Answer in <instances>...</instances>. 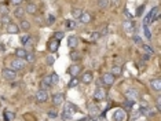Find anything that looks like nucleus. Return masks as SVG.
Segmentation results:
<instances>
[{"label": "nucleus", "instance_id": "nucleus-12", "mask_svg": "<svg viewBox=\"0 0 161 121\" xmlns=\"http://www.w3.org/2000/svg\"><path fill=\"white\" fill-rule=\"evenodd\" d=\"M63 103V94L58 92V94H54L53 95V105L59 106Z\"/></svg>", "mask_w": 161, "mask_h": 121}, {"label": "nucleus", "instance_id": "nucleus-39", "mask_svg": "<svg viewBox=\"0 0 161 121\" xmlns=\"http://www.w3.org/2000/svg\"><path fill=\"white\" fill-rule=\"evenodd\" d=\"M63 36H65V33L63 32H55L54 33V39H55V40H61V39H63Z\"/></svg>", "mask_w": 161, "mask_h": 121}, {"label": "nucleus", "instance_id": "nucleus-22", "mask_svg": "<svg viewBox=\"0 0 161 121\" xmlns=\"http://www.w3.org/2000/svg\"><path fill=\"white\" fill-rule=\"evenodd\" d=\"M25 15V8L21 7V6H17L15 10H14V17L15 18H22Z\"/></svg>", "mask_w": 161, "mask_h": 121}, {"label": "nucleus", "instance_id": "nucleus-11", "mask_svg": "<svg viewBox=\"0 0 161 121\" xmlns=\"http://www.w3.org/2000/svg\"><path fill=\"white\" fill-rule=\"evenodd\" d=\"M125 97H127V99H130V101H136L138 99V91L134 88L131 89H127V92H125Z\"/></svg>", "mask_w": 161, "mask_h": 121}, {"label": "nucleus", "instance_id": "nucleus-7", "mask_svg": "<svg viewBox=\"0 0 161 121\" xmlns=\"http://www.w3.org/2000/svg\"><path fill=\"white\" fill-rule=\"evenodd\" d=\"M81 83H84V84H91L92 81H94V74L91 72H84L81 74V79H80Z\"/></svg>", "mask_w": 161, "mask_h": 121}, {"label": "nucleus", "instance_id": "nucleus-8", "mask_svg": "<svg viewBox=\"0 0 161 121\" xmlns=\"http://www.w3.org/2000/svg\"><path fill=\"white\" fill-rule=\"evenodd\" d=\"M147 17H149V19H150V22H154V21H157L158 18H160V8L158 7H154L149 14H147Z\"/></svg>", "mask_w": 161, "mask_h": 121}, {"label": "nucleus", "instance_id": "nucleus-38", "mask_svg": "<svg viewBox=\"0 0 161 121\" xmlns=\"http://www.w3.org/2000/svg\"><path fill=\"white\" fill-rule=\"evenodd\" d=\"M54 62H55V57H54V55H48V57L46 58V63L48 65V66L54 65Z\"/></svg>", "mask_w": 161, "mask_h": 121}, {"label": "nucleus", "instance_id": "nucleus-9", "mask_svg": "<svg viewBox=\"0 0 161 121\" xmlns=\"http://www.w3.org/2000/svg\"><path fill=\"white\" fill-rule=\"evenodd\" d=\"M125 120V113L121 109H117L113 113V121H124Z\"/></svg>", "mask_w": 161, "mask_h": 121}, {"label": "nucleus", "instance_id": "nucleus-4", "mask_svg": "<svg viewBox=\"0 0 161 121\" xmlns=\"http://www.w3.org/2000/svg\"><path fill=\"white\" fill-rule=\"evenodd\" d=\"M47 99H48V92H47V89L40 88L37 92H36V101H37L39 103H44Z\"/></svg>", "mask_w": 161, "mask_h": 121}, {"label": "nucleus", "instance_id": "nucleus-34", "mask_svg": "<svg viewBox=\"0 0 161 121\" xmlns=\"http://www.w3.org/2000/svg\"><path fill=\"white\" fill-rule=\"evenodd\" d=\"M35 59H36V55L33 52H28L25 57V61H28V62H35Z\"/></svg>", "mask_w": 161, "mask_h": 121}, {"label": "nucleus", "instance_id": "nucleus-33", "mask_svg": "<svg viewBox=\"0 0 161 121\" xmlns=\"http://www.w3.org/2000/svg\"><path fill=\"white\" fill-rule=\"evenodd\" d=\"M79 83H80V81H79V79H77V77H73V79L69 81L68 87H69V88H75V87H77V85H79Z\"/></svg>", "mask_w": 161, "mask_h": 121}, {"label": "nucleus", "instance_id": "nucleus-27", "mask_svg": "<svg viewBox=\"0 0 161 121\" xmlns=\"http://www.w3.org/2000/svg\"><path fill=\"white\" fill-rule=\"evenodd\" d=\"M110 73H112L114 77H118V76H121V67H120V66H113Z\"/></svg>", "mask_w": 161, "mask_h": 121}, {"label": "nucleus", "instance_id": "nucleus-18", "mask_svg": "<svg viewBox=\"0 0 161 121\" xmlns=\"http://www.w3.org/2000/svg\"><path fill=\"white\" fill-rule=\"evenodd\" d=\"M77 110H79L77 106H75L73 103H66L65 107H63V112H68V113H70V114H75Z\"/></svg>", "mask_w": 161, "mask_h": 121}, {"label": "nucleus", "instance_id": "nucleus-50", "mask_svg": "<svg viewBox=\"0 0 161 121\" xmlns=\"http://www.w3.org/2000/svg\"><path fill=\"white\" fill-rule=\"evenodd\" d=\"M124 14H125V17H127L128 19H131V18H132V15H131L130 13H128V10H125V11H124Z\"/></svg>", "mask_w": 161, "mask_h": 121}, {"label": "nucleus", "instance_id": "nucleus-5", "mask_svg": "<svg viewBox=\"0 0 161 121\" xmlns=\"http://www.w3.org/2000/svg\"><path fill=\"white\" fill-rule=\"evenodd\" d=\"M114 80H116V77L110 72L105 73V74H102V79H100L102 84H105V85H112V84L114 83Z\"/></svg>", "mask_w": 161, "mask_h": 121}, {"label": "nucleus", "instance_id": "nucleus-49", "mask_svg": "<svg viewBox=\"0 0 161 121\" xmlns=\"http://www.w3.org/2000/svg\"><path fill=\"white\" fill-rule=\"evenodd\" d=\"M11 3H13L14 6H21V3H22V0H11Z\"/></svg>", "mask_w": 161, "mask_h": 121}, {"label": "nucleus", "instance_id": "nucleus-15", "mask_svg": "<svg viewBox=\"0 0 161 121\" xmlns=\"http://www.w3.org/2000/svg\"><path fill=\"white\" fill-rule=\"evenodd\" d=\"M51 85H53V81H51V76H44V77H43V80H41V87H43V89L50 88Z\"/></svg>", "mask_w": 161, "mask_h": 121}, {"label": "nucleus", "instance_id": "nucleus-31", "mask_svg": "<svg viewBox=\"0 0 161 121\" xmlns=\"http://www.w3.org/2000/svg\"><path fill=\"white\" fill-rule=\"evenodd\" d=\"M19 29H22V30H25V32H28V30L31 29V24H29L28 21H22L21 25H19Z\"/></svg>", "mask_w": 161, "mask_h": 121}, {"label": "nucleus", "instance_id": "nucleus-16", "mask_svg": "<svg viewBox=\"0 0 161 121\" xmlns=\"http://www.w3.org/2000/svg\"><path fill=\"white\" fill-rule=\"evenodd\" d=\"M150 87H152V89L157 91V92H160V89H161V80H160V79H154V80H152V81H150Z\"/></svg>", "mask_w": 161, "mask_h": 121}, {"label": "nucleus", "instance_id": "nucleus-43", "mask_svg": "<svg viewBox=\"0 0 161 121\" xmlns=\"http://www.w3.org/2000/svg\"><path fill=\"white\" fill-rule=\"evenodd\" d=\"M47 21H48V25H53L54 22H55V17H54L53 14H48V15H47Z\"/></svg>", "mask_w": 161, "mask_h": 121}, {"label": "nucleus", "instance_id": "nucleus-48", "mask_svg": "<svg viewBox=\"0 0 161 121\" xmlns=\"http://www.w3.org/2000/svg\"><path fill=\"white\" fill-rule=\"evenodd\" d=\"M134 41H135L136 44H142V39H140L139 36H134Z\"/></svg>", "mask_w": 161, "mask_h": 121}, {"label": "nucleus", "instance_id": "nucleus-3", "mask_svg": "<svg viewBox=\"0 0 161 121\" xmlns=\"http://www.w3.org/2000/svg\"><path fill=\"white\" fill-rule=\"evenodd\" d=\"M23 67H25V61L21 59V58H15V59H13L11 61V69H14V70H22Z\"/></svg>", "mask_w": 161, "mask_h": 121}, {"label": "nucleus", "instance_id": "nucleus-10", "mask_svg": "<svg viewBox=\"0 0 161 121\" xmlns=\"http://www.w3.org/2000/svg\"><path fill=\"white\" fill-rule=\"evenodd\" d=\"M6 30H7L10 34H17V33L19 32V26L14 22H10V24L6 26Z\"/></svg>", "mask_w": 161, "mask_h": 121}, {"label": "nucleus", "instance_id": "nucleus-14", "mask_svg": "<svg viewBox=\"0 0 161 121\" xmlns=\"http://www.w3.org/2000/svg\"><path fill=\"white\" fill-rule=\"evenodd\" d=\"M36 11H37V6L35 4V3H31V1H28V4H26V7H25V13H29V14H36Z\"/></svg>", "mask_w": 161, "mask_h": 121}, {"label": "nucleus", "instance_id": "nucleus-21", "mask_svg": "<svg viewBox=\"0 0 161 121\" xmlns=\"http://www.w3.org/2000/svg\"><path fill=\"white\" fill-rule=\"evenodd\" d=\"M77 44H79V37H76V36H70L69 39H68V46H69L70 48H76Z\"/></svg>", "mask_w": 161, "mask_h": 121}, {"label": "nucleus", "instance_id": "nucleus-52", "mask_svg": "<svg viewBox=\"0 0 161 121\" xmlns=\"http://www.w3.org/2000/svg\"><path fill=\"white\" fill-rule=\"evenodd\" d=\"M26 1H31V0H26Z\"/></svg>", "mask_w": 161, "mask_h": 121}, {"label": "nucleus", "instance_id": "nucleus-44", "mask_svg": "<svg viewBox=\"0 0 161 121\" xmlns=\"http://www.w3.org/2000/svg\"><path fill=\"white\" fill-rule=\"evenodd\" d=\"M0 13L3 14H8V7L6 4H0Z\"/></svg>", "mask_w": 161, "mask_h": 121}, {"label": "nucleus", "instance_id": "nucleus-42", "mask_svg": "<svg viewBox=\"0 0 161 121\" xmlns=\"http://www.w3.org/2000/svg\"><path fill=\"white\" fill-rule=\"evenodd\" d=\"M90 36H91V40H98V39H100L99 32H92Z\"/></svg>", "mask_w": 161, "mask_h": 121}, {"label": "nucleus", "instance_id": "nucleus-25", "mask_svg": "<svg viewBox=\"0 0 161 121\" xmlns=\"http://www.w3.org/2000/svg\"><path fill=\"white\" fill-rule=\"evenodd\" d=\"M61 118H62V121H70V120H73V114L68 113V112H62Z\"/></svg>", "mask_w": 161, "mask_h": 121}, {"label": "nucleus", "instance_id": "nucleus-6", "mask_svg": "<svg viewBox=\"0 0 161 121\" xmlns=\"http://www.w3.org/2000/svg\"><path fill=\"white\" fill-rule=\"evenodd\" d=\"M88 112H90V116H91V120H98V116H99L98 106L94 105V103H90L88 105Z\"/></svg>", "mask_w": 161, "mask_h": 121}, {"label": "nucleus", "instance_id": "nucleus-24", "mask_svg": "<svg viewBox=\"0 0 161 121\" xmlns=\"http://www.w3.org/2000/svg\"><path fill=\"white\" fill-rule=\"evenodd\" d=\"M4 120L6 121H14L15 120V114L13 113V112L6 110V112H4Z\"/></svg>", "mask_w": 161, "mask_h": 121}, {"label": "nucleus", "instance_id": "nucleus-19", "mask_svg": "<svg viewBox=\"0 0 161 121\" xmlns=\"http://www.w3.org/2000/svg\"><path fill=\"white\" fill-rule=\"evenodd\" d=\"M83 24H90L92 21V17H91V14L90 13H83L81 15H80V18H79Z\"/></svg>", "mask_w": 161, "mask_h": 121}, {"label": "nucleus", "instance_id": "nucleus-30", "mask_svg": "<svg viewBox=\"0 0 161 121\" xmlns=\"http://www.w3.org/2000/svg\"><path fill=\"white\" fill-rule=\"evenodd\" d=\"M10 22H11L10 15H8V14H3V17H1V24H3V26H7Z\"/></svg>", "mask_w": 161, "mask_h": 121}, {"label": "nucleus", "instance_id": "nucleus-35", "mask_svg": "<svg viewBox=\"0 0 161 121\" xmlns=\"http://www.w3.org/2000/svg\"><path fill=\"white\" fill-rule=\"evenodd\" d=\"M69 57L72 61H79V59H80V54H79L77 51H72L69 54Z\"/></svg>", "mask_w": 161, "mask_h": 121}, {"label": "nucleus", "instance_id": "nucleus-41", "mask_svg": "<svg viewBox=\"0 0 161 121\" xmlns=\"http://www.w3.org/2000/svg\"><path fill=\"white\" fill-rule=\"evenodd\" d=\"M48 117H50V118H55V117H58L57 110H55V109H53V110H48Z\"/></svg>", "mask_w": 161, "mask_h": 121}, {"label": "nucleus", "instance_id": "nucleus-51", "mask_svg": "<svg viewBox=\"0 0 161 121\" xmlns=\"http://www.w3.org/2000/svg\"><path fill=\"white\" fill-rule=\"evenodd\" d=\"M142 58H143V59H145V61H147V59H149V58H150V55H147V54H145V55H142Z\"/></svg>", "mask_w": 161, "mask_h": 121}, {"label": "nucleus", "instance_id": "nucleus-2", "mask_svg": "<svg viewBox=\"0 0 161 121\" xmlns=\"http://www.w3.org/2000/svg\"><path fill=\"white\" fill-rule=\"evenodd\" d=\"M106 97H107V92L103 87H96L95 88V91H94V98L96 101H103V99H106Z\"/></svg>", "mask_w": 161, "mask_h": 121}, {"label": "nucleus", "instance_id": "nucleus-20", "mask_svg": "<svg viewBox=\"0 0 161 121\" xmlns=\"http://www.w3.org/2000/svg\"><path fill=\"white\" fill-rule=\"evenodd\" d=\"M58 47H59V41L55 40V39L48 43V50H50L51 52H55V51H58Z\"/></svg>", "mask_w": 161, "mask_h": 121}, {"label": "nucleus", "instance_id": "nucleus-36", "mask_svg": "<svg viewBox=\"0 0 161 121\" xmlns=\"http://www.w3.org/2000/svg\"><path fill=\"white\" fill-rule=\"evenodd\" d=\"M65 25H66V28H68L69 30H72V29H75V28L77 26V24L75 22V21H66V22H65Z\"/></svg>", "mask_w": 161, "mask_h": 121}, {"label": "nucleus", "instance_id": "nucleus-1", "mask_svg": "<svg viewBox=\"0 0 161 121\" xmlns=\"http://www.w3.org/2000/svg\"><path fill=\"white\" fill-rule=\"evenodd\" d=\"M1 74H3L4 80H8V81L15 80L17 77H18V73H17V70H14V69H8V67H4V69L1 70Z\"/></svg>", "mask_w": 161, "mask_h": 121}, {"label": "nucleus", "instance_id": "nucleus-13", "mask_svg": "<svg viewBox=\"0 0 161 121\" xmlns=\"http://www.w3.org/2000/svg\"><path fill=\"white\" fill-rule=\"evenodd\" d=\"M68 72H69L70 76L77 77V76H79V73L81 72V66H80V65H72V66L69 67V70H68Z\"/></svg>", "mask_w": 161, "mask_h": 121}, {"label": "nucleus", "instance_id": "nucleus-40", "mask_svg": "<svg viewBox=\"0 0 161 121\" xmlns=\"http://www.w3.org/2000/svg\"><path fill=\"white\" fill-rule=\"evenodd\" d=\"M50 76H51V81H53V84H58V81H59L58 74H57V73H53V74H50Z\"/></svg>", "mask_w": 161, "mask_h": 121}, {"label": "nucleus", "instance_id": "nucleus-23", "mask_svg": "<svg viewBox=\"0 0 161 121\" xmlns=\"http://www.w3.org/2000/svg\"><path fill=\"white\" fill-rule=\"evenodd\" d=\"M26 54H28V51L25 48H17L15 50V55L17 58H21V59H25V57H26Z\"/></svg>", "mask_w": 161, "mask_h": 121}, {"label": "nucleus", "instance_id": "nucleus-46", "mask_svg": "<svg viewBox=\"0 0 161 121\" xmlns=\"http://www.w3.org/2000/svg\"><path fill=\"white\" fill-rule=\"evenodd\" d=\"M143 10H145V6H140V7L136 8V17L142 15V13H143Z\"/></svg>", "mask_w": 161, "mask_h": 121}, {"label": "nucleus", "instance_id": "nucleus-47", "mask_svg": "<svg viewBox=\"0 0 161 121\" xmlns=\"http://www.w3.org/2000/svg\"><path fill=\"white\" fill-rule=\"evenodd\" d=\"M107 33H109V29H107V26H105V28L99 32V34H100V37H102V36H106Z\"/></svg>", "mask_w": 161, "mask_h": 121}, {"label": "nucleus", "instance_id": "nucleus-28", "mask_svg": "<svg viewBox=\"0 0 161 121\" xmlns=\"http://www.w3.org/2000/svg\"><path fill=\"white\" fill-rule=\"evenodd\" d=\"M143 32H145L146 39H147V40H152V32H150L149 25H143Z\"/></svg>", "mask_w": 161, "mask_h": 121}, {"label": "nucleus", "instance_id": "nucleus-17", "mask_svg": "<svg viewBox=\"0 0 161 121\" xmlns=\"http://www.w3.org/2000/svg\"><path fill=\"white\" fill-rule=\"evenodd\" d=\"M123 28H124L125 32L131 33L132 30H134V22H132L131 19H127V21H124L123 22Z\"/></svg>", "mask_w": 161, "mask_h": 121}, {"label": "nucleus", "instance_id": "nucleus-29", "mask_svg": "<svg viewBox=\"0 0 161 121\" xmlns=\"http://www.w3.org/2000/svg\"><path fill=\"white\" fill-rule=\"evenodd\" d=\"M110 3H112L110 0H99V1H98V6L105 10V8H107L109 6H110Z\"/></svg>", "mask_w": 161, "mask_h": 121}, {"label": "nucleus", "instance_id": "nucleus-26", "mask_svg": "<svg viewBox=\"0 0 161 121\" xmlns=\"http://www.w3.org/2000/svg\"><path fill=\"white\" fill-rule=\"evenodd\" d=\"M81 14H83V11H81L80 8H73V10H72V17H73V19H79Z\"/></svg>", "mask_w": 161, "mask_h": 121}, {"label": "nucleus", "instance_id": "nucleus-37", "mask_svg": "<svg viewBox=\"0 0 161 121\" xmlns=\"http://www.w3.org/2000/svg\"><path fill=\"white\" fill-rule=\"evenodd\" d=\"M123 106H124V109H132V106H134V101H130V99H127L125 102L123 103Z\"/></svg>", "mask_w": 161, "mask_h": 121}, {"label": "nucleus", "instance_id": "nucleus-32", "mask_svg": "<svg viewBox=\"0 0 161 121\" xmlns=\"http://www.w3.org/2000/svg\"><path fill=\"white\" fill-rule=\"evenodd\" d=\"M142 48L145 50V52L147 55H153V52H154L153 47H150V46H147V44H142Z\"/></svg>", "mask_w": 161, "mask_h": 121}, {"label": "nucleus", "instance_id": "nucleus-45", "mask_svg": "<svg viewBox=\"0 0 161 121\" xmlns=\"http://www.w3.org/2000/svg\"><path fill=\"white\" fill-rule=\"evenodd\" d=\"M29 40H31V36H28V34H25V36L21 37V43H22V44H26Z\"/></svg>", "mask_w": 161, "mask_h": 121}]
</instances>
